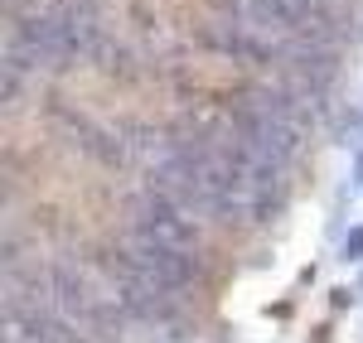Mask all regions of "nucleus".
Segmentation results:
<instances>
[{
	"label": "nucleus",
	"mask_w": 363,
	"mask_h": 343,
	"mask_svg": "<svg viewBox=\"0 0 363 343\" xmlns=\"http://www.w3.org/2000/svg\"><path fill=\"white\" fill-rule=\"evenodd\" d=\"M344 257H363V228L349 232V242H344Z\"/></svg>",
	"instance_id": "obj_1"
}]
</instances>
